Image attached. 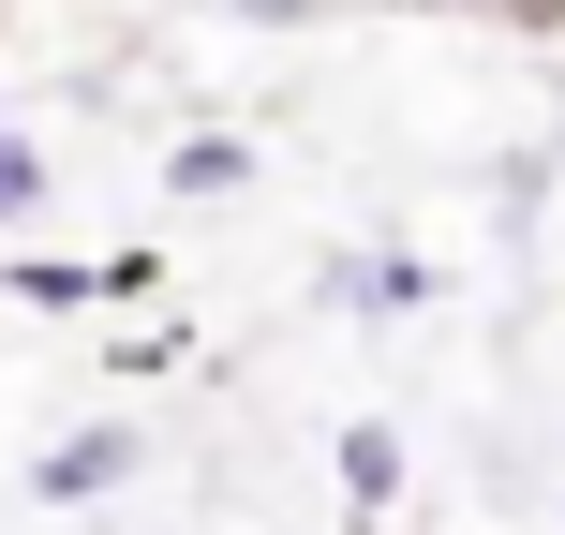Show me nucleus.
Here are the masks:
<instances>
[{
  "label": "nucleus",
  "mask_w": 565,
  "mask_h": 535,
  "mask_svg": "<svg viewBox=\"0 0 565 535\" xmlns=\"http://www.w3.org/2000/svg\"><path fill=\"white\" fill-rule=\"evenodd\" d=\"M164 194H179V208H209V194H254V149H238L224 119H194V135L164 149Z\"/></svg>",
  "instance_id": "obj_5"
},
{
  "label": "nucleus",
  "mask_w": 565,
  "mask_h": 535,
  "mask_svg": "<svg viewBox=\"0 0 565 535\" xmlns=\"http://www.w3.org/2000/svg\"><path fill=\"white\" fill-rule=\"evenodd\" d=\"M328 477H342V521H358V535H387V506H402V431H387V417H342Z\"/></svg>",
  "instance_id": "obj_3"
},
{
  "label": "nucleus",
  "mask_w": 565,
  "mask_h": 535,
  "mask_svg": "<svg viewBox=\"0 0 565 535\" xmlns=\"http://www.w3.org/2000/svg\"><path fill=\"white\" fill-rule=\"evenodd\" d=\"M342 0H224V30H328Z\"/></svg>",
  "instance_id": "obj_8"
},
{
  "label": "nucleus",
  "mask_w": 565,
  "mask_h": 535,
  "mask_svg": "<svg viewBox=\"0 0 565 535\" xmlns=\"http://www.w3.org/2000/svg\"><path fill=\"white\" fill-rule=\"evenodd\" d=\"M328 298L358 312V328H402V312H431V268H417V254H402V238H387V254H358V268H328Z\"/></svg>",
  "instance_id": "obj_4"
},
{
  "label": "nucleus",
  "mask_w": 565,
  "mask_h": 535,
  "mask_svg": "<svg viewBox=\"0 0 565 535\" xmlns=\"http://www.w3.org/2000/svg\"><path fill=\"white\" fill-rule=\"evenodd\" d=\"M0 298L15 312H135V298H164V254H0Z\"/></svg>",
  "instance_id": "obj_1"
},
{
  "label": "nucleus",
  "mask_w": 565,
  "mask_h": 535,
  "mask_svg": "<svg viewBox=\"0 0 565 535\" xmlns=\"http://www.w3.org/2000/svg\"><path fill=\"white\" fill-rule=\"evenodd\" d=\"M551 521H565V491H551Z\"/></svg>",
  "instance_id": "obj_9"
},
{
  "label": "nucleus",
  "mask_w": 565,
  "mask_h": 535,
  "mask_svg": "<svg viewBox=\"0 0 565 535\" xmlns=\"http://www.w3.org/2000/svg\"><path fill=\"white\" fill-rule=\"evenodd\" d=\"M45 194H60V164H45L30 135H0V238H15V224H45Z\"/></svg>",
  "instance_id": "obj_7"
},
{
  "label": "nucleus",
  "mask_w": 565,
  "mask_h": 535,
  "mask_svg": "<svg viewBox=\"0 0 565 535\" xmlns=\"http://www.w3.org/2000/svg\"><path fill=\"white\" fill-rule=\"evenodd\" d=\"M135 461H149V431L135 417H89V431H60V447H30V506H105V491H135Z\"/></svg>",
  "instance_id": "obj_2"
},
{
  "label": "nucleus",
  "mask_w": 565,
  "mask_h": 535,
  "mask_svg": "<svg viewBox=\"0 0 565 535\" xmlns=\"http://www.w3.org/2000/svg\"><path fill=\"white\" fill-rule=\"evenodd\" d=\"M372 15H461V30H521V45H551L565 0H372Z\"/></svg>",
  "instance_id": "obj_6"
}]
</instances>
